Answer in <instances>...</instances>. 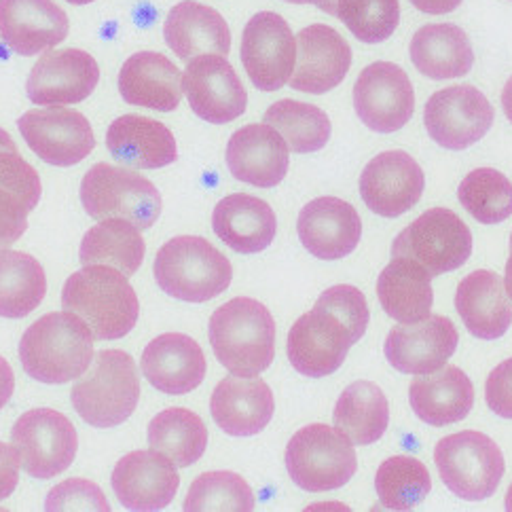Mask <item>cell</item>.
<instances>
[{
	"label": "cell",
	"instance_id": "obj_3",
	"mask_svg": "<svg viewBox=\"0 0 512 512\" xmlns=\"http://www.w3.org/2000/svg\"><path fill=\"white\" fill-rule=\"evenodd\" d=\"M94 333L70 312H51L36 320L20 341V360L28 377L62 386L89 371Z\"/></svg>",
	"mask_w": 512,
	"mask_h": 512
},
{
	"label": "cell",
	"instance_id": "obj_45",
	"mask_svg": "<svg viewBox=\"0 0 512 512\" xmlns=\"http://www.w3.org/2000/svg\"><path fill=\"white\" fill-rule=\"evenodd\" d=\"M0 187L20 197L30 212L43 195L39 172L17 151H0Z\"/></svg>",
	"mask_w": 512,
	"mask_h": 512
},
{
	"label": "cell",
	"instance_id": "obj_53",
	"mask_svg": "<svg viewBox=\"0 0 512 512\" xmlns=\"http://www.w3.org/2000/svg\"><path fill=\"white\" fill-rule=\"evenodd\" d=\"M0 151H17L13 138L3 130V127H0Z\"/></svg>",
	"mask_w": 512,
	"mask_h": 512
},
{
	"label": "cell",
	"instance_id": "obj_36",
	"mask_svg": "<svg viewBox=\"0 0 512 512\" xmlns=\"http://www.w3.org/2000/svg\"><path fill=\"white\" fill-rule=\"evenodd\" d=\"M144 252V237L136 225L123 218H106L83 235L79 259L83 265L117 267L132 278L144 261Z\"/></svg>",
	"mask_w": 512,
	"mask_h": 512
},
{
	"label": "cell",
	"instance_id": "obj_47",
	"mask_svg": "<svg viewBox=\"0 0 512 512\" xmlns=\"http://www.w3.org/2000/svg\"><path fill=\"white\" fill-rule=\"evenodd\" d=\"M487 407L498 417L512 419V358L500 362L485 383Z\"/></svg>",
	"mask_w": 512,
	"mask_h": 512
},
{
	"label": "cell",
	"instance_id": "obj_13",
	"mask_svg": "<svg viewBox=\"0 0 512 512\" xmlns=\"http://www.w3.org/2000/svg\"><path fill=\"white\" fill-rule=\"evenodd\" d=\"M17 130L30 151L49 166L72 168L96 149L87 117L64 106L34 108L17 119Z\"/></svg>",
	"mask_w": 512,
	"mask_h": 512
},
{
	"label": "cell",
	"instance_id": "obj_16",
	"mask_svg": "<svg viewBox=\"0 0 512 512\" xmlns=\"http://www.w3.org/2000/svg\"><path fill=\"white\" fill-rule=\"evenodd\" d=\"M354 108L360 121L377 134H394L415 111V91L407 72L392 62H375L354 85Z\"/></svg>",
	"mask_w": 512,
	"mask_h": 512
},
{
	"label": "cell",
	"instance_id": "obj_7",
	"mask_svg": "<svg viewBox=\"0 0 512 512\" xmlns=\"http://www.w3.org/2000/svg\"><path fill=\"white\" fill-rule=\"evenodd\" d=\"M284 457L292 483L312 493L341 489L358 470L354 443L326 424L301 428L288 441Z\"/></svg>",
	"mask_w": 512,
	"mask_h": 512
},
{
	"label": "cell",
	"instance_id": "obj_28",
	"mask_svg": "<svg viewBox=\"0 0 512 512\" xmlns=\"http://www.w3.org/2000/svg\"><path fill=\"white\" fill-rule=\"evenodd\" d=\"M455 309L468 333L483 341H496L512 324V299L496 271L479 269L466 276L455 292Z\"/></svg>",
	"mask_w": 512,
	"mask_h": 512
},
{
	"label": "cell",
	"instance_id": "obj_2",
	"mask_svg": "<svg viewBox=\"0 0 512 512\" xmlns=\"http://www.w3.org/2000/svg\"><path fill=\"white\" fill-rule=\"evenodd\" d=\"M208 335L216 360L237 377H259L276 356V320L250 297H235L218 307Z\"/></svg>",
	"mask_w": 512,
	"mask_h": 512
},
{
	"label": "cell",
	"instance_id": "obj_4",
	"mask_svg": "<svg viewBox=\"0 0 512 512\" xmlns=\"http://www.w3.org/2000/svg\"><path fill=\"white\" fill-rule=\"evenodd\" d=\"M155 280L166 295L185 303H208L231 286L227 256L204 237L178 235L155 256Z\"/></svg>",
	"mask_w": 512,
	"mask_h": 512
},
{
	"label": "cell",
	"instance_id": "obj_26",
	"mask_svg": "<svg viewBox=\"0 0 512 512\" xmlns=\"http://www.w3.org/2000/svg\"><path fill=\"white\" fill-rule=\"evenodd\" d=\"M276 402L261 377H225L210 398V413L216 426L229 436L246 438L263 432L273 419Z\"/></svg>",
	"mask_w": 512,
	"mask_h": 512
},
{
	"label": "cell",
	"instance_id": "obj_31",
	"mask_svg": "<svg viewBox=\"0 0 512 512\" xmlns=\"http://www.w3.org/2000/svg\"><path fill=\"white\" fill-rule=\"evenodd\" d=\"M163 36L182 62L204 56V53L227 56L231 51V30L225 17L195 0H182L170 9L163 24Z\"/></svg>",
	"mask_w": 512,
	"mask_h": 512
},
{
	"label": "cell",
	"instance_id": "obj_15",
	"mask_svg": "<svg viewBox=\"0 0 512 512\" xmlns=\"http://www.w3.org/2000/svg\"><path fill=\"white\" fill-rule=\"evenodd\" d=\"M182 89L191 111L214 125L240 119L248 108V91L227 56L221 53L191 58L182 72Z\"/></svg>",
	"mask_w": 512,
	"mask_h": 512
},
{
	"label": "cell",
	"instance_id": "obj_52",
	"mask_svg": "<svg viewBox=\"0 0 512 512\" xmlns=\"http://www.w3.org/2000/svg\"><path fill=\"white\" fill-rule=\"evenodd\" d=\"M504 286H506V292L512 299V235H510V256L506 261V273H504Z\"/></svg>",
	"mask_w": 512,
	"mask_h": 512
},
{
	"label": "cell",
	"instance_id": "obj_14",
	"mask_svg": "<svg viewBox=\"0 0 512 512\" xmlns=\"http://www.w3.org/2000/svg\"><path fill=\"white\" fill-rule=\"evenodd\" d=\"M493 106L472 85L445 87L430 96L424 108L428 136L447 151H466L485 138L493 125Z\"/></svg>",
	"mask_w": 512,
	"mask_h": 512
},
{
	"label": "cell",
	"instance_id": "obj_20",
	"mask_svg": "<svg viewBox=\"0 0 512 512\" xmlns=\"http://www.w3.org/2000/svg\"><path fill=\"white\" fill-rule=\"evenodd\" d=\"M457 341L460 335L449 318L430 316L417 324L394 326L383 352L398 373L428 375L445 367L457 350Z\"/></svg>",
	"mask_w": 512,
	"mask_h": 512
},
{
	"label": "cell",
	"instance_id": "obj_29",
	"mask_svg": "<svg viewBox=\"0 0 512 512\" xmlns=\"http://www.w3.org/2000/svg\"><path fill=\"white\" fill-rule=\"evenodd\" d=\"M182 91V72L163 53H134L119 70V94L132 106L172 113L182 100Z\"/></svg>",
	"mask_w": 512,
	"mask_h": 512
},
{
	"label": "cell",
	"instance_id": "obj_18",
	"mask_svg": "<svg viewBox=\"0 0 512 512\" xmlns=\"http://www.w3.org/2000/svg\"><path fill=\"white\" fill-rule=\"evenodd\" d=\"M358 187L371 212L383 218H398L422 199L426 176L409 153L386 151L367 163Z\"/></svg>",
	"mask_w": 512,
	"mask_h": 512
},
{
	"label": "cell",
	"instance_id": "obj_43",
	"mask_svg": "<svg viewBox=\"0 0 512 512\" xmlns=\"http://www.w3.org/2000/svg\"><path fill=\"white\" fill-rule=\"evenodd\" d=\"M254 493L240 474L229 470L204 472L191 483L182 504L185 512H250Z\"/></svg>",
	"mask_w": 512,
	"mask_h": 512
},
{
	"label": "cell",
	"instance_id": "obj_33",
	"mask_svg": "<svg viewBox=\"0 0 512 512\" xmlns=\"http://www.w3.org/2000/svg\"><path fill=\"white\" fill-rule=\"evenodd\" d=\"M377 297L390 318L400 324H417L432 316L434 290L426 267L409 256H392L377 280Z\"/></svg>",
	"mask_w": 512,
	"mask_h": 512
},
{
	"label": "cell",
	"instance_id": "obj_51",
	"mask_svg": "<svg viewBox=\"0 0 512 512\" xmlns=\"http://www.w3.org/2000/svg\"><path fill=\"white\" fill-rule=\"evenodd\" d=\"M502 108H504V115L512 123V77L506 81L502 89Z\"/></svg>",
	"mask_w": 512,
	"mask_h": 512
},
{
	"label": "cell",
	"instance_id": "obj_19",
	"mask_svg": "<svg viewBox=\"0 0 512 512\" xmlns=\"http://www.w3.org/2000/svg\"><path fill=\"white\" fill-rule=\"evenodd\" d=\"M111 485L123 508L157 512L168 508L176 498L180 474L159 451H132L117 462Z\"/></svg>",
	"mask_w": 512,
	"mask_h": 512
},
{
	"label": "cell",
	"instance_id": "obj_27",
	"mask_svg": "<svg viewBox=\"0 0 512 512\" xmlns=\"http://www.w3.org/2000/svg\"><path fill=\"white\" fill-rule=\"evenodd\" d=\"M106 149L121 166L138 170H159L178 159V146L170 127L140 115L115 119L106 132Z\"/></svg>",
	"mask_w": 512,
	"mask_h": 512
},
{
	"label": "cell",
	"instance_id": "obj_10",
	"mask_svg": "<svg viewBox=\"0 0 512 512\" xmlns=\"http://www.w3.org/2000/svg\"><path fill=\"white\" fill-rule=\"evenodd\" d=\"M11 445L32 479H53L77 457L79 436L70 419L53 409H30L11 430Z\"/></svg>",
	"mask_w": 512,
	"mask_h": 512
},
{
	"label": "cell",
	"instance_id": "obj_8",
	"mask_svg": "<svg viewBox=\"0 0 512 512\" xmlns=\"http://www.w3.org/2000/svg\"><path fill=\"white\" fill-rule=\"evenodd\" d=\"M434 464L445 487L466 502H481L498 491L504 477V455L483 432L449 434L434 447Z\"/></svg>",
	"mask_w": 512,
	"mask_h": 512
},
{
	"label": "cell",
	"instance_id": "obj_30",
	"mask_svg": "<svg viewBox=\"0 0 512 512\" xmlns=\"http://www.w3.org/2000/svg\"><path fill=\"white\" fill-rule=\"evenodd\" d=\"M212 229L218 240L233 252L259 254L267 250L278 233V218L267 201L233 193L218 201L212 212Z\"/></svg>",
	"mask_w": 512,
	"mask_h": 512
},
{
	"label": "cell",
	"instance_id": "obj_1",
	"mask_svg": "<svg viewBox=\"0 0 512 512\" xmlns=\"http://www.w3.org/2000/svg\"><path fill=\"white\" fill-rule=\"evenodd\" d=\"M62 309L79 316L96 341L123 339L140 316L136 290L111 265H85L72 273L62 288Z\"/></svg>",
	"mask_w": 512,
	"mask_h": 512
},
{
	"label": "cell",
	"instance_id": "obj_56",
	"mask_svg": "<svg viewBox=\"0 0 512 512\" xmlns=\"http://www.w3.org/2000/svg\"><path fill=\"white\" fill-rule=\"evenodd\" d=\"M66 3H70V5H77V7H81V5H89V3H96V0H66Z\"/></svg>",
	"mask_w": 512,
	"mask_h": 512
},
{
	"label": "cell",
	"instance_id": "obj_41",
	"mask_svg": "<svg viewBox=\"0 0 512 512\" xmlns=\"http://www.w3.org/2000/svg\"><path fill=\"white\" fill-rule=\"evenodd\" d=\"M457 197L464 210L481 225H498L512 216V182L493 168L466 174Z\"/></svg>",
	"mask_w": 512,
	"mask_h": 512
},
{
	"label": "cell",
	"instance_id": "obj_46",
	"mask_svg": "<svg viewBox=\"0 0 512 512\" xmlns=\"http://www.w3.org/2000/svg\"><path fill=\"white\" fill-rule=\"evenodd\" d=\"M28 206L0 187V250L13 246L28 229Z\"/></svg>",
	"mask_w": 512,
	"mask_h": 512
},
{
	"label": "cell",
	"instance_id": "obj_34",
	"mask_svg": "<svg viewBox=\"0 0 512 512\" xmlns=\"http://www.w3.org/2000/svg\"><path fill=\"white\" fill-rule=\"evenodd\" d=\"M411 62L432 81L466 77L474 66L468 34L455 24H428L411 39Z\"/></svg>",
	"mask_w": 512,
	"mask_h": 512
},
{
	"label": "cell",
	"instance_id": "obj_37",
	"mask_svg": "<svg viewBox=\"0 0 512 512\" xmlns=\"http://www.w3.org/2000/svg\"><path fill=\"white\" fill-rule=\"evenodd\" d=\"M47 276L34 256L0 250V318L22 320L43 303Z\"/></svg>",
	"mask_w": 512,
	"mask_h": 512
},
{
	"label": "cell",
	"instance_id": "obj_55",
	"mask_svg": "<svg viewBox=\"0 0 512 512\" xmlns=\"http://www.w3.org/2000/svg\"><path fill=\"white\" fill-rule=\"evenodd\" d=\"M504 508H506L508 512H512V483H510V487H508V493H506V500H504Z\"/></svg>",
	"mask_w": 512,
	"mask_h": 512
},
{
	"label": "cell",
	"instance_id": "obj_24",
	"mask_svg": "<svg viewBox=\"0 0 512 512\" xmlns=\"http://www.w3.org/2000/svg\"><path fill=\"white\" fill-rule=\"evenodd\" d=\"M299 240L309 254L322 261H339L352 254L362 237L356 208L339 197H318L301 210Z\"/></svg>",
	"mask_w": 512,
	"mask_h": 512
},
{
	"label": "cell",
	"instance_id": "obj_17",
	"mask_svg": "<svg viewBox=\"0 0 512 512\" xmlns=\"http://www.w3.org/2000/svg\"><path fill=\"white\" fill-rule=\"evenodd\" d=\"M100 81V66L83 49H49L30 70L28 100L36 106H66L87 100Z\"/></svg>",
	"mask_w": 512,
	"mask_h": 512
},
{
	"label": "cell",
	"instance_id": "obj_48",
	"mask_svg": "<svg viewBox=\"0 0 512 512\" xmlns=\"http://www.w3.org/2000/svg\"><path fill=\"white\" fill-rule=\"evenodd\" d=\"M20 455L13 445L0 443V502L7 500L20 483Z\"/></svg>",
	"mask_w": 512,
	"mask_h": 512
},
{
	"label": "cell",
	"instance_id": "obj_40",
	"mask_svg": "<svg viewBox=\"0 0 512 512\" xmlns=\"http://www.w3.org/2000/svg\"><path fill=\"white\" fill-rule=\"evenodd\" d=\"M375 489L383 508L405 512L428 498L432 479L424 462L411 455H394L377 468Z\"/></svg>",
	"mask_w": 512,
	"mask_h": 512
},
{
	"label": "cell",
	"instance_id": "obj_21",
	"mask_svg": "<svg viewBox=\"0 0 512 512\" xmlns=\"http://www.w3.org/2000/svg\"><path fill=\"white\" fill-rule=\"evenodd\" d=\"M290 146L269 123H252L233 132L227 144V166L235 180L256 189L280 185L288 174Z\"/></svg>",
	"mask_w": 512,
	"mask_h": 512
},
{
	"label": "cell",
	"instance_id": "obj_12",
	"mask_svg": "<svg viewBox=\"0 0 512 512\" xmlns=\"http://www.w3.org/2000/svg\"><path fill=\"white\" fill-rule=\"evenodd\" d=\"M240 58L256 89L278 91L290 83L295 72L297 36L282 15L261 11L252 15L244 28Z\"/></svg>",
	"mask_w": 512,
	"mask_h": 512
},
{
	"label": "cell",
	"instance_id": "obj_9",
	"mask_svg": "<svg viewBox=\"0 0 512 512\" xmlns=\"http://www.w3.org/2000/svg\"><path fill=\"white\" fill-rule=\"evenodd\" d=\"M472 254L468 225L447 208H432L398 233L392 256H409L430 271V276L460 269Z\"/></svg>",
	"mask_w": 512,
	"mask_h": 512
},
{
	"label": "cell",
	"instance_id": "obj_35",
	"mask_svg": "<svg viewBox=\"0 0 512 512\" xmlns=\"http://www.w3.org/2000/svg\"><path fill=\"white\" fill-rule=\"evenodd\" d=\"M333 422L354 445L377 443L390 426V405L373 381H354L347 386L333 411Z\"/></svg>",
	"mask_w": 512,
	"mask_h": 512
},
{
	"label": "cell",
	"instance_id": "obj_50",
	"mask_svg": "<svg viewBox=\"0 0 512 512\" xmlns=\"http://www.w3.org/2000/svg\"><path fill=\"white\" fill-rule=\"evenodd\" d=\"M13 390H15L13 369H11V364L3 356H0V409H3L11 400Z\"/></svg>",
	"mask_w": 512,
	"mask_h": 512
},
{
	"label": "cell",
	"instance_id": "obj_6",
	"mask_svg": "<svg viewBox=\"0 0 512 512\" xmlns=\"http://www.w3.org/2000/svg\"><path fill=\"white\" fill-rule=\"evenodd\" d=\"M81 204L89 218H123L140 231L151 229L161 216V193L149 178L130 168L96 163L81 182Z\"/></svg>",
	"mask_w": 512,
	"mask_h": 512
},
{
	"label": "cell",
	"instance_id": "obj_38",
	"mask_svg": "<svg viewBox=\"0 0 512 512\" xmlns=\"http://www.w3.org/2000/svg\"><path fill=\"white\" fill-rule=\"evenodd\" d=\"M149 445L153 451L166 455L176 468H189L206 453L208 428L189 409H166L149 424Z\"/></svg>",
	"mask_w": 512,
	"mask_h": 512
},
{
	"label": "cell",
	"instance_id": "obj_11",
	"mask_svg": "<svg viewBox=\"0 0 512 512\" xmlns=\"http://www.w3.org/2000/svg\"><path fill=\"white\" fill-rule=\"evenodd\" d=\"M358 341L360 337L350 324L343 322L333 309L316 303L312 312L292 324L286 350L292 369L305 377L320 379L339 371L350 347Z\"/></svg>",
	"mask_w": 512,
	"mask_h": 512
},
{
	"label": "cell",
	"instance_id": "obj_5",
	"mask_svg": "<svg viewBox=\"0 0 512 512\" xmlns=\"http://www.w3.org/2000/svg\"><path fill=\"white\" fill-rule=\"evenodd\" d=\"M72 407L85 424L115 428L130 419L140 402L136 362L123 350H102L94 367L70 392Z\"/></svg>",
	"mask_w": 512,
	"mask_h": 512
},
{
	"label": "cell",
	"instance_id": "obj_23",
	"mask_svg": "<svg viewBox=\"0 0 512 512\" xmlns=\"http://www.w3.org/2000/svg\"><path fill=\"white\" fill-rule=\"evenodd\" d=\"M70 30L66 11L53 0H0V39L32 58L64 43Z\"/></svg>",
	"mask_w": 512,
	"mask_h": 512
},
{
	"label": "cell",
	"instance_id": "obj_32",
	"mask_svg": "<svg viewBox=\"0 0 512 512\" xmlns=\"http://www.w3.org/2000/svg\"><path fill=\"white\" fill-rule=\"evenodd\" d=\"M409 402L424 424L443 428L468 417L474 405V388L460 367L445 364L443 369L411 381Z\"/></svg>",
	"mask_w": 512,
	"mask_h": 512
},
{
	"label": "cell",
	"instance_id": "obj_39",
	"mask_svg": "<svg viewBox=\"0 0 512 512\" xmlns=\"http://www.w3.org/2000/svg\"><path fill=\"white\" fill-rule=\"evenodd\" d=\"M265 123L284 136L292 153H316L324 149L331 140L333 125L322 108L297 102V100H280L271 104L265 111Z\"/></svg>",
	"mask_w": 512,
	"mask_h": 512
},
{
	"label": "cell",
	"instance_id": "obj_49",
	"mask_svg": "<svg viewBox=\"0 0 512 512\" xmlns=\"http://www.w3.org/2000/svg\"><path fill=\"white\" fill-rule=\"evenodd\" d=\"M411 5L428 15H445L462 5V0H411Z\"/></svg>",
	"mask_w": 512,
	"mask_h": 512
},
{
	"label": "cell",
	"instance_id": "obj_25",
	"mask_svg": "<svg viewBox=\"0 0 512 512\" xmlns=\"http://www.w3.org/2000/svg\"><path fill=\"white\" fill-rule=\"evenodd\" d=\"M140 369L159 392L182 396L201 386L208 362L204 350L193 337L166 333L144 347Z\"/></svg>",
	"mask_w": 512,
	"mask_h": 512
},
{
	"label": "cell",
	"instance_id": "obj_42",
	"mask_svg": "<svg viewBox=\"0 0 512 512\" xmlns=\"http://www.w3.org/2000/svg\"><path fill=\"white\" fill-rule=\"evenodd\" d=\"M324 13L337 17L367 45L388 41L400 24L398 0H328Z\"/></svg>",
	"mask_w": 512,
	"mask_h": 512
},
{
	"label": "cell",
	"instance_id": "obj_44",
	"mask_svg": "<svg viewBox=\"0 0 512 512\" xmlns=\"http://www.w3.org/2000/svg\"><path fill=\"white\" fill-rule=\"evenodd\" d=\"M47 512H111L104 491L87 479H68L49 491L45 500Z\"/></svg>",
	"mask_w": 512,
	"mask_h": 512
},
{
	"label": "cell",
	"instance_id": "obj_54",
	"mask_svg": "<svg viewBox=\"0 0 512 512\" xmlns=\"http://www.w3.org/2000/svg\"><path fill=\"white\" fill-rule=\"evenodd\" d=\"M284 3H292V5H316L320 11L326 9L328 0H284Z\"/></svg>",
	"mask_w": 512,
	"mask_h": 512
},
{
	"label": "cell",
	"instance_id": "obj_22",
	"mask_svg": "<svg viewBox=\"0 0 512 512\" xmlns=\"http://www.w3.org/2000/svg\"><path fill=\"white\" fill-rule=\"evenodd\" d=\"M352 66V49L326 24H312L297 34V66L290 87L322 96L343 83Z\"/></svg>",
	"mask_w": 512,
	"mask_h": 512
}]
</instances>
